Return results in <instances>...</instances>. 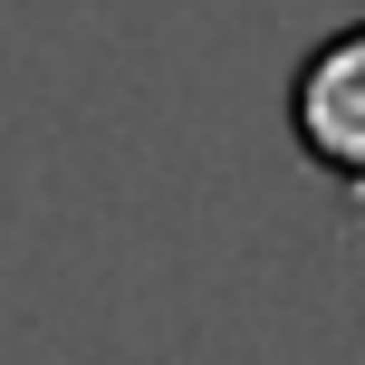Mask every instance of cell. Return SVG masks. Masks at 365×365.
<instances>
[{
  "instance_id": "cell-1",
  "label": "cell",
  "mask_w": 365,
  "mask_h": 365,
  "mask_svg": "<svg viewBox=\"0 0 365 365\" xmlns=\"http://www.w3.org/2000/svg\"><path fill=\"white\" fill-rule=\"evenodd\" d=\"M289 135L308 154V173H327L336 192L365 202V19L327 29L289 77Z\"/></svg>"
}]
</instances>
